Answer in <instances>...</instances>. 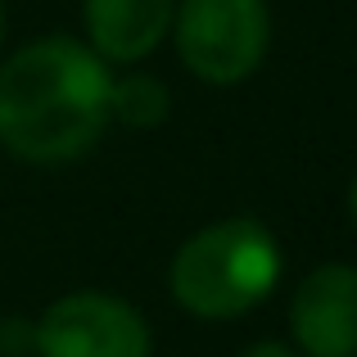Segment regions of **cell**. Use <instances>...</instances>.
<instances>
[{
	"label": "cell",
	"instance_id": "9c48e42d",
	"mask_svg": "<svg viewBox=\"0 0 357 357\" xmlns=\"http://www.w3.org/2000/svg\"><path fill=\"white\" fill-rule=\"evenodd\" d=\"M349 218H353V227H357V176H353V185H349Z\"/></svg>",
	"mask_w": 357,
	"mask_h": 357
},
{
	"label": "cell",
	"instance_id": "5b68a950",
	"mask_svg": "<svg viewBox=\"0 0 357 357\" xmlns=\"http://www.w3.org/2000/svg\"><path fill=\"white\" fill-rule=\"evenodd\" d=\"M289 331L303 357H357V267H317L289 303Z\"/></svg>",
	"mask_w": 357,
	"mask_h": 357
},
{
	"label": "cell",
	"instance_id": "6da1fadb",
	"mask_svg": "<svg viewBox=\"0 0 357 357\" xmlns=\"http://www.w3.org/2000/svg\"><path fill=\"white\" fill-rule=\"evenodd\" d=\"M109 82L91 45L41 36L0 63V145L23 163L82 158L109 127Z\"/></svg>",
	"mask_w": 357,
	"mask_h": 357
},
{
	"label": "cell",
	"instance_id": "52a82bcc",
	"mask_svg": "<svg viewBox=\"0 0 357 357\" xmlns=\"http://www.w3.org/2000/svg\"><path fill=\"white\" fill-rule=\"evenodd\" d=\"M172 109V96L158 77L149 73H136V77H114L109 82V122H122V127H158Z\"/></svg>",
	"mask_w": 357,
	"mask_h": 357
},
{
	"label": "cell",
	"instance_id": "8992f818",
	"mask_svg": "<svg viewBox=\"0 0 357 357\" xmlns=\"http://www.w3.org/2000/svg\"><path fill=\"white\" fill-rule=\"evenodd\" d=\"M176 0H86L91 50L109 63H140L172 32Z\"/></svg>",
	"mask_w": 357,
	"mask_h": 357
},
{
	"label": "cell",
	"instance_id": "277c9868",
	"mask_svg": "<svg viewBox=\"0 0 357 357\" xmlns=\"http://www.w3.org/2000/svg\"><path fill=\"white\" fill-rule=\"evenodd\" d=\"M32 349L41 357H149V326L127 298L77 289L41 312Z\"/></svg>",
	"mask_w": 357,
	"mask_h": 357
},
{
	"label": "cell",
	"instance_id": "ba28073f",
	"mask_svg": "<svg viewBox=\"0 0 357 357\" xmlns=\"http://www.w3.org/2000/svg\"><path fill=\"white\" fill-rule=\"evenodd\" d=\"M240 357H303V353H294V349H285V344H253L249 353H240Z\"/></svg>",
	"mask_w": 357,
	"mask_h": 357
},
{
	"label": "cell",
	"instance_id": "7a4b0ae2",
	"mask_svg": "<svg viewBox=\"0 0 357 357\" xmlns=\"http://www.w3.org/2000/svg\"><path fill=\"white\" fill-rule=\"evenodd\" d=\"M280 244L258 218H222L176 249L167 285L185 312L204 321L244 317L276 289Z\"/></svg>",
	"mask_w": 357,
	"mask_h": 357
},
{
	"label": "cell",
	"instance_id": "3957f363",
	"mask_svg": "<svg viewBox=\"0 0 357 357\" xmlns=\"http://www.w3.org/2000/svg\"><path fill=\"white\" fill-rule=\"evenodd\" d=\"M172 36L181 63L208 86H240L271 41L267 0H176Z\"/></svg>",
	"mask_w": 357,
	"mask_h": 357
},
{
	"label": "cell",
	"instance_id": "30bf717a",
	"mask_svg": "<svg viewBox=\"0 0 357 357\" xmlns=\"http://www.w3.org/2000/svg\"><path fill=\"white\" fill-rule=\"evenodd\" d=\"M0 32H5V5H0Z\"/></svg>",
	"mask_w": 357,
	"mask_h": 357
}]
</instances>
